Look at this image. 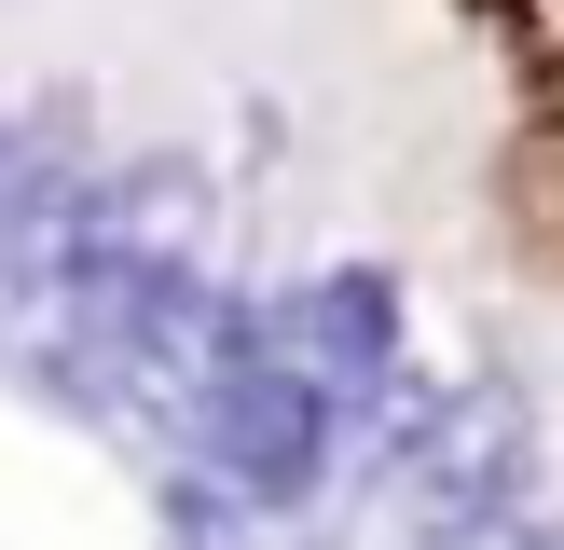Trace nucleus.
Listing matches in <instances>:
<instances>
[{"mask_svg": "<svg viewBox=\"0 0 564 550\" xmlns=\"http://www.w3.org/2000/svg\"><path fill=\"white\" fill-rule=\"evenodd\" d=\"M275 358H290L303 385L330 399V427H345L358 399H372L386 372H400V275H372V262H330V275H303L275 317H248Z\"/></svg>", "mask_w": 564, "mask_h": 550, "instance_id": "f03ea898", "label": "nucleus"}, {"mask_svg": "<svg viewBox=\"0 0 564 550\" xmlns=\"http://www.w3.org/2000/svg\"><path fill=\"white\" fill-rule=\"evenodd\" d=\"M180 440H193V454H207L235 495H262V522H275V509H303V495L330 482V454H345L330 399H317V385H303L290 358L262 344V330H248V344H235V358H220V372L180 399Z\"/></svg>", "mask_w": 564, "mask_h": 550, "instance_id": "f257e3e1", "label": "nucleus"}, {"mask_svg": "<svg viewBox=\"0 0 564 550\" xmlns=\"http://www.w3.org/2000/svg\"><path fill=\"white\" fill-rule=\"evenodd\" d=\"M248 522H262V495H235L207 454H193L180 482H165V537H248Z\"/></svg>", "mask_w": 564, "mask_h": 550, "instance_id": "7ed1b4c3", "label": "nucleus"}]
</instances>
